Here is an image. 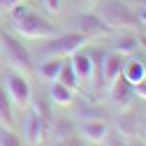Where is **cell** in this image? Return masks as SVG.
Instances as JSON below:
<instances>
[{
    "label": "cell",
    "mask_w": 146,
    "mask_h": 146,
    "mask_svg": "<svg viewBox=\"0 0 146 146\" xmlns=\"http://www.w3.org/2000/svg\"><path fill=\"white\" fill-rule=\"evenodd\" d=\"M12 28H14L16 35H21L26 40H51V37H56V35H60L56 30V26L49 23L46 19H42L40 14H35L33 9L26 16H21V19L12 21Z\"/></svg>",
    "instance_id": "cell-1"
},
{
    "label": "cell",
    "mask_w": 146,
    "mask_h": 146,
    "mask_svg": "<svg viewBox=\"0 0 146 146\" xmlns=\"http://www.w3.org/2000/svg\"><path fill=\"white\" fill-rule=\"evenodd\" d=\"M0 51H5V58L9 63V67L14 72H19V74L28 77L30 72H33V60H30V53L26 51V46L12 37V35H3V40H0Z\"/></svg>",
    "instance_id": "cell-2"
},
{
    "label": "cell",
    "mask_w": 146,
    "mask_h": 146,
    "mask_svg": "<svg viewBox=\"0 0 146 146\" xmlns=\"http://www.w3.org/2000/svg\"><path fill=\"white\" fill-rule=\"evenodd\" d=\"M5 90H7V98L9 102H14L16 107H21L26 109L30 104V95H33V90H30V84H28V77L19 74V72H5Z\"/></svg>",
    "instance_id": "cell-3"
},
{
    "label": "cell",
    "mask_w": 146,
    "mask_h": 146,
    "mask_svg": "<svg viewBox=\"0 0 146 146\" xmlns=\"http://www.w3.org/2000/svg\"><path fill=\"white\" fill-rule=\"evenodd\" d=\"M95 14H98L111 30H114V28H127L130 23H135V16L130 14V9H127L123 3H114V0L102 3Z\"/></svg>",
    "instance_id": "cell-4"
},
{
    "label": "cell",
    "mask_w": 146,
    "mask_h": 146,
    "mask_svg": "<svg viewBox=\"0 0 146 146\" xmlns=\"http://www.w3.org/2000/svg\"><path fill=\"white\" fill-rule=\"evenodd\" d=\"M86 35L81 33H65V35H56L51 37L49 46H46V53L49 56H58V58H65V56H72L74 51H79L84 44H86Z\"/></svg>",
    "instance_id": "cell-5"
},
{
    "label": "cell",
    "mask_w": 146,
    "mask_h": 146,
    "mask_svg": "<svg viewBox=\"0 0 146 146\" xmlns=\"http://www.w3.org/2000/svg\"><path fill=\"white\" fill-rule=\"evenodd\" d=\"M72 23L79 28L77 33L86 35V37H107V35L114 33L98 14H79V16H74V19H72Z\"/></svg>",
    "instance_id": "cell-6"
},
{
    "label": "cell",
    "mask_w": 146,
    "mask_h": 146,
    "mask_svg": "<svg viewBox=\"0 0 146 146\" xmlns=\"http://www.w3.org/2000/svg\"><path fill=\"white\" fill-rule=\"evenodd\" d=\"M44 132H46V118L37 111V109H28L26 111V121H23V135L30 144H40L44 139Z\"/></svg>",
    "instance_id": "cell-7"
},
{
    "label": "cell",
    "mask_w": 146,
    "mask_h": 146,
    "mask_svg": "<svg viewBox=\"0 0 146 146\" xmlns=\"http://www.w3.org/2000/svg\"><path fill=\"white\" fill-rule=\"evenodd\" d=\"M70 67H72V72L77 74L79 81H90V79L95 77V63H93V58H90L88 53H84L81 49L74 51V53L70 56Z\"/></svg>",
    "instance_id": "cell-8"
},
{
    "label": "cell",
    "mask_w": 146,
    "mask_h": 146,
    "mask_svg": "<svg viewBox=\"0 0 146 146\" xmlns=\"http://www.w3.org/2000/svg\"><path fill=\"white\" fill-rule=\"evenodd\" d=\"M111 102H114V107L118 109V111H125L127 107H130V102H132V98H135V93H132V86L127 84L123 77H116L114 81H111Z\"/></svg>",
    "instance_id": "cell-9"
},
{
    "label": "cell",
    "mask_w": 146,
    "mask_h": 146,
    "mask_svg": "<svg viewBox=\"0 0 146 146\" xmlns=\"http://www.w3.org/2000/svg\"><path fill=\"white\" fill-rule=\"evenodd\" d=\"M123 56L118 51H109V53H104V58H102V79L107 81V86H111V81L116 79V77H121V72H123Z\"/></svg>",
    "instance_id": "cell-10"
},
{
    "label": "cell",
    "mask_w": 146,
    "mask_h": 146,
    "mask_svg": "<svg viewBox=\"0 0 146 146\" xmlns=\"http://www.w3.org/2000/svg\"><path fill=\"white\" fill-rule=\"evenodd\" d=\"M81 135L93 144H102L109 135V125L102 118H86L81 121Z\"/></svg>",
    "instance_id": "cell-11"
},
{
    "label": "cell",
    "mask_w": 146,
    "mask_h": 146,
    "mask_svg": "<svg viewBox=\"0 0 146 146\" xmlns=\"http://www.w3.org/2000/svg\"><path fill=\"white\" fill-rule=\"evenodd\" d=\"M121 77L130 84V86H137V84H141V81L146 79V65H144L139 58H130V60L123 63Z\"/></svg>",
    "instance_id": "cell-12"
},
{
    "label": "cell",
    "mask_w": 146,
    "mask_h": 146,
    "mask_svg": "<svg viewBox=\"0 0 146 146\" xmlns=\"http://www.w3.org/2000/svg\"><path fill=\"white\" fill-rule=\"evenodd\" d=\"M49 98L53 100V104H60V107H70L74 102V90H70L67 86H63L60 81H51L49 88Z\"/></svg>",
    "instance_id": "cell-13"
},
{
    "label": "cell",
    "mask_w": 146,
    "mask_h": 146,
    "mask_svg": "<svg viewBox=\"0 0 146 146\" xmlns=\"http://www.w3.org/2000/svg\"><path fill=\"white\" fill-rule=\"evenodd\" d=\"M60 67H63V58L53 56V58H49V60H44V63L37 65V77L42 81H56Z\"/></svg>",
    "instance_id": "cell-14"
},
{
    "label": "cell",
    "mask_w": 146,
    "mask_h": 146,
    "mask_svg": "<svg viewBox=\"0 0 146 146\" xmlns=\"http://www.w3.org/2000/svg\"><path fill=\"white\" fill-rule=\"evenodd\" d=\"M137 49H139V40L135 35H125V33L114 35V51H118L121 56H132Z\"/></svg>",
    "instance_id": "cell-15"
},
{
    "label": "cell",
    "mask_w": 146,
    "mask_h": 146,
    "mask_svg": "<svg viewBox=\"0 0 146 146\" xmlns=\"http://www.w3.org/2000/svg\"><path fill=\"white\" fill-rule=\"evenodd\" d=\"M116 130H118V137H135L137 127H135V118L125 111H121V116L116 118Z\"/></svg>",
    "instance_id": "cell-16"
},
{
    "label": "cell",
    "mask_w": 146,
    "mask_h": 146,
    "mask_svg": "<svg viewBox=\"0 0 146 146\" xmlns=\"http://www.w3.org/2000/svg\"><path fill=\"white\" fill-rule=\"evenodd\" d=\"M56 81H60L63 86H67L70 90H74V93L79 90V79H77V74H74V72H72L70 63H67V65L63 63V67H60V72H58V79H56Z\"/></svg>",
    "instance_id": "cell-17"
},
{
    "label": "cell",
    "mask_w": 146,
    "mask_h": 146,
    "mask_svg": "<svg viewBox=\"0 0 146 146\" xmlns=\"http://www.w3.org/2000/svg\"><path fill=\"white\" fill-rule=\"evenodd\" d=\"M0 123H5L7 127L12 125V104L7 98V90L0 86Z\"/></svg>",
    "instance_id": "cell-18"
},
{
    "label": "cell",
    "mask_w": 146,
    "mask_h": 146,
    "mask_svg": "<svg viewBox=\"0 0 146 146\" xmlns=\"http://www.w3.org/2000/svg\"><path fill=\"white\" fill-rule=\"evenodd\" d=\"M0 146H21L19 137H16L9 127L5 130V127H0Z\"/></svg>",
    "instance_id": "cell-19"
},
{
    "label": "cell",
    "mask_w": 146,
    "mask_h": 146,
    "mask_svg": "<svg viewBox=\"0 0 146 146\" xmlns=\"http://www.w3.org/2000/svg\"><path fill=\"white\" fill-rule=\"evenodd\" d=\"M42 3H44L46 12H51V14H58L60 12V0H42Z\"/></svg>",
    "instance_id": "cell-20"
},
{
    "label": "cell",
    "mask_w": 146,
    "mask_h": 146,
    "mask_svg": "<svg viewBox=\"0 0 146 146\" xmlns=\"http://www.w3.org/2000/svg\"><path fill=\"white\" fill-rule=\"evenodd\" d=\"M19 3H23V0H0V14H7L14 5H19Z\"/></svg>",
    "instance_id": "cell-21"
},
{
    "label": "cell",
    "mask_w": 146,
    "mask_h": 146,
    "mask_svg": "<svg viewBox=\"0 0 146 146\" xmlns=\"http://www.w3.org/2000/svg\"><path fill=\"white\" fill-rule=\"evenodd\" d=\"M132 93H135L137 98H141V100H146V79H144L141 84H137V86H132Z\"/></svg>",
    "instance_id": "cell-22"
},
{
    "label": "cell",
    "mask_w": 146,
    "mask_h": 146,
    "mask_svg": "<svg viewBox=\"0 0 146 146\" xmlns=\"http://www.w3.org/2000/svg\"><path fill=\"white\" fill-rule=\"evenodd\" d=\"M104 146H125V141H123V139H118V137H109V135H107Z\"/></svg>",
    "instance_id": "cell-23"
},
{
    "label": "cell",
    "mask_w": 146,
    "mask_h": 146,
    "mask_svg": "<svg viewBox=\"0 0 146 146\" xmlns=\"http://www.w3.org/2000/svg\"><path fill=\"white\" fill-rule=\"evenodd\" d=\"M125 146H146L144 141H139V139H127V144Z\"/></svg>",
    "instance_id": "cell-24"
},
{
    "label": "cell",
    "mask_w": 146,
    "mask_h": 146,
    "mask_svg": "<svg viewBox=\"0 0 146 146\" xmlns=\"http://www.w3.org/2000/svg\"><path fill=\"white\" fill-rule=\"evenodd\" d=\"M139 21H141V23H146V5H144V7H141V12H139Z\"/></svg>",
    "instance_id": "cell-25"
},
{
    "label": "cell",
    "mask_w": 146,
    "mask_h": 146,
    "mask_svg": "<svg viewBox=\"0 0 146 146\" xmlns=\"http://www.w3.org/2000/svg\"><path fill=\"white\" fill-rule=\"evenodd\" d=\"M84 3H86V5H90V7H93V5H98V0H84Z\"/></svg>",
    "instance_id": "cell-26"
},
{
    "label": "cell",
    "mask_w": 146,
    "mask_h": 146,
    "mask_svg": "<svg viewBox=\"0 0 146 146\" xmlns=\"http://www.w3.org/2000/svg\"><path fill=\"white\" fill-rule=\"evenodd\" d=\"M144 137H146V123H144Z\"/></svg>",
    "instance_id": "cell-27"
}]
</instances>
